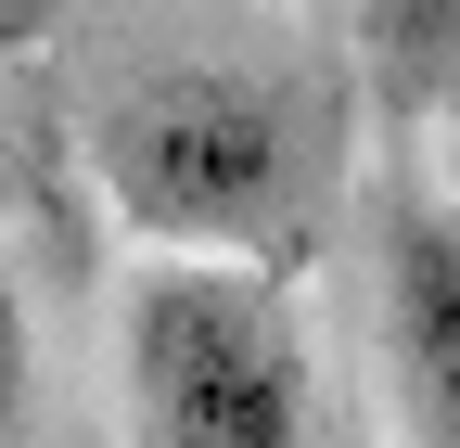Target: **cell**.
<instances>
[{
	"instance_id": "6da1fadb",
	"label": "cell",
	"mask_w": 460,
	"mask_h": 448,
	"mask_svg": "<svg viewBox=\"0 0 460 448\" xmlns=\"http://www.w3.org/2000/svg\"><path fill=\"white\" fill-rule=\"evenodd\" d=\"M128 448H320V372L269 256H154L115 308Z\"/></svg>"
},
{
	"instance_id": "7a4b0ae2",
	"label": "cell",
	"mask_w": 460,
	"mask_h": 448,
	"mask_svg": "<svg viewBox=\"0 0 460 448\" xmlns=\"http://www.w3.org/2000/svg\"><path fill=\"white\" fill-rule=\"evenodd\" d=\"M90 166H102V205L166 256H269V269L295 256L307 129L269 77H230V65L128 77L90 116Z\"/></svg>"
},
{
	"instance_id": "3957f363",
	"label": "cell",
	"mask_w": 460,
	"mask_h": 448,
	"mask_svg": "<svg viewBox=\"0 0 460 448\" xmlns=\"http://www.w3.org/2000/svg\"><path fill=\"white\" fill-rule=\"evenodd\" d=\"M384 346L422 448H460V218L410 205L384 231Z\"/></svg>"
},
{
	"instance_id": "277c9868",
	"label": "cell",
	"mask_w": 460,
	"mask_h": 448,
	"mask_svg": "<svg viewBox=\"0 0 460 448\" xmlns=\"http://www.w3.org/2000/svg\"><path fill=\"white\" fill-rule=\"evenodd\" d=\"M26 398H39V333H26V295H13V269H0V448L26 435Z\"/></svg>"
},
{
	"instance_id": "5b68a950",
	"label": "cell",
	"mask_w": 460,
	"mask_h": 448,
	"mask_svg": "<svg viewBox=\"0 0 460 448\" xmlns=\"http://www.w3.org/2000/svg\"><path fill=\"white\" fill-rule=\"evenodd\" d=\"M51 26H65V0H0V51H39Z\"/></svg>"
}]
</instances>
